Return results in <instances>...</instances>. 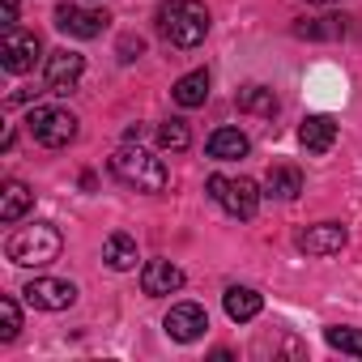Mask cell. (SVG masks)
I'll return each mask as SVG.
<instances>
[{"label":"cell","mask_w":362,"mask_h":362,"mask_svg":"<svg viewBox=\"0 0 362 362\" xmlns=\"http://www.w3.org/2000/svg\"><path fill=\"white\" fill-rule=\"evenodd\" d=\"M158 30L170 47H201L205 35H209V9L201 5V0H166V5L158 9Z\"/></svg>","instance_id":"cell-1"},{"label":"cell","mask_w":362,"mask_h":362,"mask_svg":"<svg viewBox=\"0 0 362 362\" xmlns=\"http://www.w3.org/2000/svg\"><path fill=\"white\" fill-rule=\"evenodd\" d=\"M111 175L119 179V184H128V188H136V192H162L166 184H170V175H166V162L162 158H153L149 149H141V145H119L115 153H111Z\"/></svg>","instance_id":"cell-2"},{"label":"cell","mask_w":362,"mask_h":362,"mask_svg":"<svg viewBox=\"0 0 362 362\" xmlns=\"http://www.w3.org/2000/svg\"><path fill=\"white\" fill-rule=\"evenodd\" d=\"M64 252V239L52 222H35V226H18L5 243V256L9 264H22V269H43L52 260H60Z\"/></svg>","instance_id":"cell-3"},{"label":"cell","mask_w":362,"mask_h":362,"mask_svg":"<svg viewBox=\"0 0 362 362\" xmlns=\"http://www.w3.org/2000/svg\"><path fill=\"white\" fill-rule=\"evenodd\" d=\"M205 188H209V197H214L230 218H239V222H252L256 209H260V197H264V192L252 184V179H243V175H239V179L209 175V184H205Z\"/></svg>","instance_id":"cell-4"},{"label":"cell","mask_w":362,"mask_h":362,"mask_svg":"<svg viewBox=\"0 0 362 362\" xmlns=\"http://www.w3.org/2000/svg\"><path fill=\"white\" fill-rule=\"evenodd\" d=\"M26 128L47 149H64V145L77 141V115L69 107H35L30 119H26Z\"/></svg>","instance_id":"cell-5"},{"label":"cell","mask_w":362,"mask_h":362,"mask_svg":"<svg viewBox=\"0 0 362 362\" xmlns=\"http://www.w3.org/2000/svg\"><path fill=\"white\" fill-rule=\"evenodd\" d=\"M39 56H43V43H39V35L35 30H18V26H9L5 30V39H0V64H5L9 73H30L35 64H39Z\"/></svg>","instance_id":"cell-6"},{"label":"cell","mask_w":362,"mask_h":362,"mask_svg":"<svg viewBox=\"0 0 362 362\" xmlns=\"http://www.w3.org/2000/svg\"><path fill=\"white\" fill-rule=\"evenodd\" d=\"M22 298L35 311H69L77 303V286L73 281H60V277H35V281L22 286Z\"/></svg>","instance_id":"cell-7"},{"label":"cell","mask_w":362,"mask_h":362,"mask_svg":"<svg viewBox=\"0 0 362 362\" xmlns=\"http://www.w3.org/2000/svg\"><path fill=\"white\" fill-rule=\"evenodd\" d=\"M162 328H166V337H170V341L192 345V341H201V337H205L209 315H205V307H201V303H175V307L166 311Z\"/></svg>","instance_id":"cell-8"},{"label":"cell","mask_w":362,"mask_h":362,"mask_svg":"<svg viewBox=\"0 0 362 362\" xmlns=\"http://www.w3.org/2000/svg\"><path fill=\"white\" fill-rule=\"evenodd\" d=\"M81 73H86V56H77V52L60 47V52H52V56H47L43 86H47V94H73V90H77V81H81Z\"/></svg>","instance_id":"cell-9"},{"label":"cell","mask_w":362,"mask_h":362,"mask_svg":"<svg viewBox=\"0 0 362 362\" xmlns=\"http://www.w3.org/2000/svg\"><path fill=\"white\" fill-rule=\"evenodd\" d=\"M107 13H94V9H81V5H60L56 9V30L73 35V39H98L107 30Z\"/></svg>","instance_id":"cell-10"},{"label":"cell","mask_w":362,"mask_h":362,"mask_svg":"<svg viewBox=\"0 0 362 362\" xmlns=\"http://www.w3.org/2000/svg\"><path fill=\"white\" fill-rule=\"evenodd\" d=\"M345 226L341 222H320V226H307L294 243H298V252H307V256H337L341 247H345Z\"/></svg>","instance_id":"cell-11"},{"label":"cell","mask_w":362,"mask_h":362,"mask_svg":"<svg viewBox=\"0 0 362 362\" xmlns=\"http://www.w3.org/2000/svg\"><path fill=\"white\" fill-rule=\"evenodd\" d=\"M141 290H145L149 298H166V294H175V290H184V269L170 264V260H149V264L141 269Z\"/></svg>","instance_id":"cell-12"},{"label":"cell","mask_w":362,"mask_h":362,"mask_svg":"<svg viewBox=\"0 0 362 362\" xmlns=\"http://www.w3.org/2000/svg\"><path fill=\"white\" fill-rule=\"evenodd\" d=\"M298 145L307 153H328L337 145V119L332 115H307L298 124Z\"/></svg>","instance_id":"cell-13"},{"label":"cell","mask_w":362,"mask_h":362,"mask_svg":"<svg viewBox=\"0 0 362 362\" xmlns=\"http://www.w3.org/2000/svg\"><path fill=\"white\" fill-rule=\"evenodd\" d=\"M205 153H209L214 162H239V158L252 153V141H247L239 128H214L209 141H205Z\"/></svg>","instance_id":"cell-14"},{"label":"cell","mask_w":362,"mask_h":362,"mask_svg":"<svg viewBox=\"0 0 362 362\" xmlns=\"http://www.w3.org/2000/svg\"><path fill=\"white\" fill-rule=\"evenodd\" d=\"M222 307H226V315H230L235 324H247V320H256V315L264 311V298H260V290H252V286H230V290L222 294Z\"/></svg>","instance_id":"cell-15"},{"label":"cell","mask_w":362,"mask_h":362,"mask_svg":"<svg viewBox=\"0 0 362 362\" xmlns=\"http://www.w3.org/2000/svg\"><path fill=\"white\" fill-rule=\"evenodd\" d=\"M30 205H35V192L22 184V179H9L5 192H0V222H5V226L22 222V218L30 214Z\"/></svg>","instance_id":"cell-16"},{"label":"cell","mask_w":362,"mask_h":362,"mask_svg":"<svg viewBox=\"0 0 362 362\" xmlns=\"http://www.w3.org/2000/svg\"><path fill=\"white\" fill-rule=\"evenodd\" d=\"M298 192H303V170L298 166H269V175H264V197L294 201Z\"/></svg>","instance_id":"cell-17"},{"label":"cell","mask_w":362,"mask_h":362,"mask_svg":"<svg viewBox=\"0 0 362 362\" xmlns=\"http://www.w3.org/2000/svg\"><path fill=\"white\" fill-rule=\"evenodd\" d=\"M170 98L184 107V111H192V107H205V98H209V73L205 69H197V73H184L175 81V90H170Z\"/></svg>","instance_id":"cell-18"},{"label":"cell","mask_w":362,"mask_h":362,"mask_svg":"<svg viewBox=\"0 0 362 362\" xmlns=\"http://www.w3.org/2000/svg\"><path fill=\"white\" fill-rule=\"evenodd\" d=\"M103 260H107V269H115V273L136 269V239L124 235V230L107 235V243H103Z\"/></svg>","instance_id":"cell-19"},{"label":"cell","mask_w":362,"mask_h":362,"mask_svg":"<svg viewBox=\"0 0 362 362\" xmlns=\"http://www.w3.org/2000/svg\"><path fill=\"white\" fill-rule=\"evenodd\" d=\"M235 103H239V111L260 115V119H273V115H277V107H281V103H277V94H273L269 86H243Z\"/></svg>","instance_id":"cell-20"},{"label":"cell","mask_w":362,"mask_h":362,"mask_svg":"<svg viewBox=\"0 0 362 362\" xmlns=\"http://www.w3.org/2000/svg\"><path fill=\"white\" fill-rule=\"evenodd\" d=\"M158 145H162L166 153H184V149L192 145L188 124H184V119H166V124H158Z\"/></svg>","instance_id":"cell-21"},{"label":"cell","mask_w":362,"mask_h":362,"mask_svg":"<svg viewBox=\"0 0 362 362\" xmlns=\"http://www.w3.org/2000/svg\"><path fill=\"white\" fill-rule=\"evenodd\" d=\"M324 341H328L332 349H341V354H354V358H362V328L332 324V328H324Z\"/></svg>","instance_id":"cell-22"},{"label":"cell","mask_w":362,"mask_h":362,"mask_svg":"<svg viewBox=\"0 0 362 362\" xmlns=\"http://www.w3.org/2000/svg\"><path fill=\"white\" fill-rule=\"evenodd\" d=\"M294 35H303V39H337V35H345V18H315L307 26H294Z\"/></svg>","instance_id":"cell-23"},{"label":"cell","mask_w":362,"mask_h":362,"mask_svg":"<svg viewBox=\"0 0 362 362\" xmlns=\"http://www.w3.org/2000/svg\"><path fill=\"white\" fill-rule=\"evenodd\" d=\"M22 332V311L13 298H0V341H13Z\"/></svg>","instance_id":"cell-24"},{"label":"cell","mask_w":362,"mask_h":362,"mask_svg":"<svg viewBox=\"0 0 362 362\" xmlns=\"http://www.w3.org/2000/svg\"><path fill=\"white\" fill-rule=\"evenodd\" d=\"M0 22H5V30L18 22V0H0Z\"/></svg>","instance_id":"cell-25"},{"label":"cell","mask_w":362,"mask_h":362,"mask_svg":"<svg viewBox=\"0 0 362 362\" xmlns=\"http://www.w3.org/2000/svg\"><path fill=\"white\" fill-rule=\"evenodd\" d=\"M141 47H145L141 39H124V43H119V52H124V60H136V56H141Z\"/></svg>","instance_id":"cell-26"},{"label":"cell","mask_w":362,"mask_h":362,"mask_svg":"<svg viewBox=\"0 0 362 362\" xmlns=\"http://www.w3.org/2000/svg\"><path fill=\"white\" fill-rule=\"evenodd\" d=\"M311 5H328V0H311Z\"/></svg>","instance_id":"cell-27"}]
</instances>
